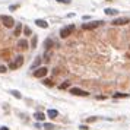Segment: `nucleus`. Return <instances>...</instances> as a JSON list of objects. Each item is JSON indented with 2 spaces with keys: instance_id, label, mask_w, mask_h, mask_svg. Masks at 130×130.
Instances as JSON below:
<instances>
[{
  "instance_id": "18",
  "label": "nucleus",
  "mask_w": 130,
  "mask_h": 130,
  "mask_svg": "<svg viewBox=\"0 0 130 130\" xmlns=\"http://www.w3.org/2000/svg\"><path fill=\"white\" fill-rule=\"evenodd\" d=\"M129 95L127 94H121V92H117V94H114V98H127Z\"/></svg>"
},
{
  "instance_id": "25",
  "label": "nucleus",
  "mask_w": 130,
  "mask_h": 130,
  "mask_svg": "<svg viewBox=\"0 0 130 130\" xmlns=\"http://www.w3.org/2000/svg\"><path fill=\"white\" fill-rule=\"evenodd\" d=\"M44 82H45V85H48V86H51V80H50V79H45Z\"/></svg>"
},
{
  "instance_id": "7",
  "label": "nucleus",
  "mask_w": 130,
  "mask_h": 130,
  "mask_svg": "<svg viewBox=\"0 0 130 130\" xmlns=\"http://www.w3.org/2000/svg\"><path fill=\"white\" fill-rule=\"evenodd\" d=\"M129 22H130V19L124 16V18H117V19H114L111 23H113L114 26H120V25H126V23H129Z\"/></svg>"
},
{
  "instance_id": "28",
  "label": "nucleus",
  "mask_w": 130,
  "mask_h": 130,
  "mask_svg": "<svg viewBox=\"0 0 130 130\" xmlns=\"http://www.w3.org/2000/svg\"><path fill=\"white\" fill-rule=\"evenodd\" d=\"M0 130H9V127H6V126H1V127H0Z\"/></svg>"
},
{
  "instance_id": "19",
  "label": "nucleus",
  "mask_w": 130,
  "mask_h": 130,
  "mask_svg": "<svg viewBox=\"0 0 130 130\" xmlns=\"http://www.w3.org/2000/svg\"><path fill=\"white\" fill-rule=\"evenodd\" d=\"M23 34H25L26 37H29V35H31V28H29V26H23Z\"/></svg>"
},
{
  "instance_id": "3",
  "label": "nucleus",
  "mask_w": 130,
  "mask_h": 130,
  "mask_svg": "<svg viewBox=\"0 0 130 130\" xmlns=\"http://www.w3.org/2000/svg\"><path fill=\"white\" fill-rule=\"evenodd\" d=\"M73 31H75V25L64 26V28H61V29H60V37H61V38H67Z\"/></svg>"
},
{
  "instance_id": "11",
  "label": "nucleus",
  "mask_w": 130,
  "mask_h": 130,
  "mask_svg": "<svg viewBox=\"0 0 130 130\" xmlns=\"http://www.w3.org/2000/svg\"><path fill=\"white\" fill-rule=\"evenodd\" d=\"M41 64V57H35V61L31 64V70H35V69H38V66Z\"/></svg>"
},
{
  "instance_id": "17",
  "label": "nucleus",
  "mask_w": 130,
  "mask_h": 130,
  "mask_svg": "<svg viewBox=\"0 0 130 130\" xmlns=\"http://www.w3.org/2000/svg\"><path fill=\"white\" fill-rule=\"evenodd\" d=\"M42 127H44L45 130H53V129H56V127H54V124H51V123H44V124H42Z\"/></svg>"
},
{
  "instance_id": "5",
  "label": "nucleus",
  "mask_w": 130,
  "mask_h": 130,
  "mask_svg": "<svg viewBox=\"0 0 130 130\" xmlns=\"http://www.w3.org/2000/svg\"><path fill=\"white\" fill-rule=\"evenodd\" d=\"M47 72H48V70H47V67L44 66V67H38V69H35L32 75H34V78H38V79H40V78H44V76L47 75Z\"/></svg>"
},
{
  "instance_id": "14",
  "label": "nucleus",
  "mask_w": 130,
  "mask_h": 130,
  "mask_svg": "<svg viewBox=\"0 0 130 130\" xmlns=\"http://www.w3.org/2000/svg\"><path fill=\"white\" fill-rule=\"evenodd\" d=\"M20 31H23V26H22L20 23H18V25H16V28H15L13 35H20Z\"/></svg>"
},
{
  "instance_id": "10",
  "label": "nucleus",
  "mask_w": 130,
  "mask_h": 130,
  "mask_svg": "<svg viewBox=\"0 0 130 130\" xmlns=\"http://www.w3.org/2000/svg\"><path fill=\"white\" fill-rule=\"evenodd\" d=\"M45 117H47V116H45L44 113H41V111H38V113H35V114H34V119H35V120H38V121H44V120H45Z\"/></svg>"
},
{
  "instance_id": "15",
  "label": "nucleus",
  "mask_w": 130,
  "mask_h": 130,
  "mask_svg": "<svg viewBox=\"0 0 130 130\" xmlns=\"http://www.w3.org/2000/svg\"><path fill=\"white\" fill-rule=\"evenodd\" d=\"M10 94H12V95H13L15 98H18V100H20V98H22L20 92H19V91H16V89H12V91H10Z\"/></svg>"
},
{
  "instance_id": "4",
  "label": "nucleus",
  "mask_w": 130,
  "mask_h": 130,
  "mask_svg": "<svg viewBox=\"0 0 130 130\" xmlns=\"http://www.w3.org/2000/svg\"><path fill=\"white\" fill-rule=\"evenodd\" d=\"M102 23H104L102 20H94V22L83 23V25H82V28H83V29H94V28H98V26H101Z\"/></svg>"
},
{
  "instance_id": "2",
  "label": "nucleus",
  "mask_w": 130,
  "mask_h": 130,
  "mask_svg": "<svg viewBox=\"0 0 130 130\" xmlns=\"http://www.w3.org/2000/svg\"><path fill=\"white\" fill-rule=\"evenodd\" d=\"M0 20H1V23H3L6 28H12V26L15 25L13 18H12V16H7V15H3V16L0 18Z\"/></svg>"
},
{
  "instance_id": "9",
  "label": "nucleus",
  "mask_w": 130,
  "mask_h": 130,
  "mask_svg": "<svg viewBox=\"0 0 130 130\" xmlns=\"http://www.w3.org/2000/svg\"><path fill=\"white\" fill-rule=\"evenodd\" d=\"M35 23H37V26H40V28H48V22L47 20H44V19H35Z\"/></svg>"
},
{
  "instance_id": "13",
  "label": "nucleus",
  "mask_w": 130,
  "mask_h": 130,
  "mask_svg": "<svg viewBox=\"0 0 130 130\" xmlns=\"http://www.w3.org/2000/svg\"><path fill=\"white\" fill-rule=\"evenodd\" d=\"M104 12H105L108 16H114V15H117V13H119V10H117V9H111V7H107Z\"/></svg>"
},
{
  "instance_id": "26",
  "label": "nucleus",
  "mask_w": 130,
  "mask_h": 130,
  "mask_svg": "<svg viewBox=\"0 0 130 130\" xmlns=\"http://www.w3.org/2000/svg\"><path fill=\"white\" fill-rule=\"evenodd\" d=\"M95 120H97V119H95V117H91V119H88V120H86V121H88V123H91V121H95Z\"/></svg>"
},
{
  "instance_id": "20",
  "label": "nucleus",
  "mask_w": 130,
  "mask_h": 130,
  "mask_svg": "<svg viewBox=\"0 0 130 130\" xmlns=\"http://www.w3.org/2000/svg\"><path fill=\"white\" fill-rule=\"evenodd\" d=\"M50 57H51V51H50V50H48V51H47V53H45V54H44V59H45V61H50V60H51V59H50Z\"/></svg>"
},
{
  "instance_id": "6",
  "label": "nucleus",
  "mask_w": 130,
  "mask_h": 130,
  "mask_svg": "<svg viewBox=\"0 0 130 130\" xmlns=\"http://www.w3.org/2000/svg\"><path fill=\"white\" fill-rule=\"evenodd\" d=\"M70 94L72 95H79V97H88L89 95V92H86L80 88H70Z\"/></svg>"
},
{
  "instance_id": "27",
  "label": "nucleus",
  "mask_w": 130,
  "mask_h": 130,
  "mask_svg": "<svg viewBox=\"0 0 130 130\" xmlns=\"http://www.w3.org/2000/svg\"><path fill=\"white\" fill-rule=\"evenodd\" d=\"M79 129L80 130H88V127H86V126H79Z\"/></svg>"
},
{
  "instance_id": "24",
  "label": "nucleus",
  "mask_w": 130,
  "mask_h": 130,
  "mask_svg": "<svg viewBox=\"0 0 130 130\" xmlns=\"http://www.w3.org/2000/svg\"><path fill=\"white\" fill-rule=\"evenodd\" d=\"M56 1H59V3H67V4L70 3V0H56Z\"/></svg>"
},
{
  "instance_id": "23",
  "label": "nucleus",
  "mask_w": 130,
  "mask_h": 130,
  "mask_svg": "<svg viewBox=\"0 0 130 130\" xmlns=\"http://www.w3.org/2000/svg\"><path fill=\"white\" fill-rule=\"evenodd\" d=\"M6 70H7V69H6V67H4V66H0V73H4V72H6Z\"/></svg>"
},
{
  "instance_id": "16",
  "label": "nucleus",
  "mask_w": 130,
  "mask_h": 130,
  "mask_svg": "<svg viewBox=\"0 0 130 130\" xmlns=\"http://www.w3.org/2000/svg\"><path fill=\"white\" fill-rule=\"evenodd\" d=\"M18 45H19V47H20V48H23V50H26V48H28V42H26V41H25V40H20V41H19V44H18Z\"/></svg>"
},
{
  "instance_id": "12",
  "label": "nucleus",
  "mask_w": 130,
  "mask_h": 130,
  "mask_svg": "<svg viewBox=\"0 0 130 130\" xmlns=\"http://www.w3.org/2000/svg\"><path fill=\"white\" fill-rule=\"evenodd\" d=\"M47 116H48L50 119H56V117L59 116V111H57V110H54V108H51V110H48V111H47Z\"/></svg>"
},
{
  "instance_id": "8",
  "label": "nucleus",
  "mask_w": 130,
  "mask_h": 130,
  "mask_svg": "<svg viewBox=\"0 0 130 130\" xmlns=\"http://www.w3.org/2000/svg\"><path fill=\"white\" fill-rule=\"evenodd\" d=\"M53 47H56V42L51 40V38H47L45 41H44V48H45V51H48V50H51Z\"/></svg>"
},
{
  "instance_id": "1",
  "label": "nucleus",
  "mask_w": 130,
  "mask_h": 130,
  "mask_svg": "<svg viewBox=\"0 0 130 130\" xmlns=\"http://www.w3.org/2000/svg\"><path fill=\"white\" fill-rule=\"evenodd\" d=\"M22 64H23V57L22 56H18V57H15L13 61L9 63V69L10 70H15V69H19Z\"/></svg>"
},
{
  "instance_id": "22",
  "label": "nucleus",
  "mask_w": 130,
  "mask_h": 130,
  "mask_svg": "<svg viewBox=\"0 0 130 130\" xmlns=\"http://www.w3.org/2000/svg\"><path fill=\"white\" fill-rule=\"evenodd\" d=\"M69 85H70V82H67V80H66L64 83H61V85H60V89H66Z\"/></svg>"
},
{
  "instance_id": "21",
  "label": "nucleus",
  "mask_w": 130,
  "mask_h": 130,
  "mask_svg": "<svg viewBox=\"0 0 130 130\" xmlns=\"http://www.w3.org/2000/svg\"><path fill=\"white\" fill-rule=\"evenodd\" d=\"M31 47H32V48L37 47V35H34V38H32V41H31Z\"/></svg>"
}]
</instances>
